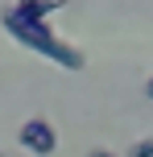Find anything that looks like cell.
I'll list each match as a JSON object with an SVG mask.
<instances>
[{
	"label": "cell",
	"mask_w": 153,
	"mask_h": 157,
	"mask_svg": "<svg viewBox=\"0 0 153 157\" xmlns=\"http://www.w3.org/2000/svg\"><path fill=\"white\" fill-rule=\"evenodd\" d=\"M124 157H153V136H141V141H132Z\"/></svg>",
	"instance_id": "3957f363"
},
{
	"label": "cell",
	"mask_w": 153,
	"mask_h": 157,
	"mask_svg": "<svg viewBox=\"0 0 153 157\" xmlns=\"http://www.w3.org/2000/svg\"><path fill=\"white\" fill-rule=\"evenodd\" d=\"M145 99H153V75L145 78Z\"/></svg>",
	"instance_id": "8992f818"
},
{
	"label": "cell",
	"mask_w": 153,
	"mask_h": 157,
	"mask_svg": "<svg viewBox=\"0 0 153 157\" xmlns=\"http://www.w3.org/2000/svg\"><path fill=\"white\" fill-rule=\"evenodd\" d=\"M87 157H120V153H108V149H91Z\"/></svg>",
	"instance_id": "5b68a950"
},
{
	"label": "cell",
	"mask_w": 153,
	"mask_h": 157,
	"mask_svg": "<svg viewBox=\"0 0 153 157\" xmlns=\"http://www.w3.org/2000/svg\"><path fill=\"white\" fill-rule=\"evenodd\" d=\"M0 25L13 33V41H21V46L33 50V54L58 62L62 71H83V62H87L75 46H66L62 37H54L50 21H46L33 4H13V8H4V13H0Z\"/></svg>",
	"instance_id": "6da1fadb"
},
{
	"label": "cell",
	"mask_w": 153,
	"mask_h": 157,
	"mask_svg": "<svg viewBox=\"0 0 153 157\" xmlns=\"http://www.w3.org/2000/svg\"><path fill=\"white\" fill-rule=\"evenodd\" d=\"M0 157H8V153H0Z\"/></svg>",
	"instance_id": "ba28073f"
},
{
	"label": "cell",
	"mask_w": 153,
	"mask_h": 157,
	"mask_svg": "<svg viewBox=\"0 0 153 157\" xmlns=\"http://www.w3.org/2000/svg\"><path fill=\"white\" fill-rule=\"evenodd\" d=\"M71 0H33V8H37L41 17H50V13H58V8H66Z\"/></svg>",
	"instance_id": "277c9868"
},
{
	"label": "cell",
	"mask_w": 153,
	"mask_h": 157,
	"mask_svg": "<svg viewBox=\"0 0 153 157\" xmlns=\"http://www.w3.org/2000/svg\"><path fill=\"white\" fill-rule=\"evenodd\" d=\"M17 4H33V0H17Z\"/></svg>",
	"instance_id": "52a82bcc"
},
{
	"label": "cell",
	"mask_w": 153,
	"mask_h": 157,
	"mask_svg": "<svg viewBox=\"0 0 153 157\" xmlns=\"http://www.w3.org/2000/svg\"><path fill=\"white\" fill-rule=\"evenodd\" d=\"M17 145H21L29 157H50V153L58 149V132H54V124H50L46 116H33V120H25V124H21Z\"/></svg>",
	"instance_id": "7a4b0ae2"
}]
</instances>
